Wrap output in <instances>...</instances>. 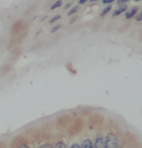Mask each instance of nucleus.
<instances>
[{
    "instance_id": "15",
    "label": "nucleus",
    "mask_w": 142,
    "mask_h": 148,
    "mask_svg": "<svg viewBox=\"0 0 142 148\" xmlns=\"http://www.w3.org/2000/svg\"><path fill=\"white\" fill-rule=\"evenodd\" d=\"M39 148H53L51 145H49V144H43L42 146H40Z\"/></svg>"
},
{
    "instance_id": "17",
    "label": "nucleus",
    "mask_w": 142,
    "mask_h": 148,
    "mask_svg": "<svg viewBox=\"0 0 142 148\" xmlns=\"http://www.w3.org/2000/svg\"><path fill=\"white\" fill-rule=\"evenodd\" d=\"M86 1H88V0H80L79 3H80V4H84V3H86Z\"/></svg>"
},
{
    "instance_id": "21",
    "label": "nucleus",
    "mask_w": 142,
    "mask_h": 148,
    "mask_svg": "<svg viewBox=\"0 0 142 148\" xmlns=\"http://www.w3.org/2000/svg\"><path fill=\"white\" fill-rule=\"evenodd\" d=\"M134 1H140V0H134Z\"/></svg>"
},
{
    "instance_id": "9",
    "label": "nucleus",
    "mask_w": 142,
    "mask_h": 148,
    "mask_svg": "<svg viewBox=\"0 0 142 148\" xmlns=\"http://www.w3.org/2000/svg\"><path fill=\"white\" fill-rule=\"evenodd\" d=\"M56 148H67V145H66L63 141H59L56 145Z\"/></svg>"
},
{
    "instance_id": "20",
    "label": "nucleus",
    "mask_w": 142,
    "mask_h": 148,
    "mask_svg": "<svg viewBox=\"0 0 142 148\" xmlns=\"http://www.w3.org/2000/svg\"><path fill=\"white\" fill-rule=\"evenodd\" d=\"M91 1H97V0H91Z\"/></svg>"
},
{
    "instance_id": "16",
    "label": "nucleus",
    "mask_w": 142,
    "mask_h": 148,
    "mask_svg": "<svg viewBox=\"0 0 142 148\" xmlns=\"http://www.w3.org/2000/svg\"><path fill=\"white\" fill-rule=\"evenodd\" d=\"M71 148H81V146H80L79 144H73L72 146H71Z\"/></svg>"
},
{
    "instance_id": "12",
    "label": "nucleus",
    "mask_w": 142,
    "mask_h": 148,
    "mask_svg": "<svg viewBox=\"0 0 142 148\" xmlns=\"http://www.w3.org/2000/svg\"><path fill=\"white\" fill-rule=\"evenodd\" d=\"M127 1H129V0H117V4L118 5H123V4Z\"/></svg>"
},
{
    "instance_id": "14",
    "label": "nucleus",
    "mask_w": 142,
    "mask_h": 148,
    "mask_svg": "<svg viewBox=\"0 0 142 148\" xmlns=\"http://www.w3.org/2000/svg\"><path fill=\"white\" fill-rule=\"evenodd\" d=\"M114 0H102V3L104 4H108V3H112Z\"/></svg>"
},
{
    "instance_id": "10",
    "label": "nucleus",
    "mask_w": 142,
    "mask_h": 148,
    "mask_svg": "<svg viewBox=\"0 0 142 148\" xmlns=\"http://www.w3.org/2000/svg\"><path fill=\"white\" fill-rule=\"evenodd\" d=\"M61 18V16L60 15H56V16H54V17H52L51 19H50V21H49V23H54V22H56L57 20H59Z\"/></svg>"
},
{
    "instance_id": "4",
    "label": "nucleus",
    "mask_w": 142,
    "mask_h": 148,
    "mask_svg": "<svg viewBox=\"0 0 142 148\" xmlns=\"http://www.w3.org/2000/svg\"><path fill=\"white\" fill-rule=\"evenodd\" d=\"M137 12H138V8H137V7L131 8V9H130V10L126 13V15H125V18H126V19H129V18L133 17V16H134L135 14H137Z\"/></svg>"
},
{
    "instance_id": "11",
    "label": "nucleus",
    "mask_w": 142,
    "mask_h": 148,
    "mask_svg": "<svg viewBox=\"0 0 142 148\" xmlns=\"http://www.w3.org/2000/svg\"><path fill=\"white\" fill-rule=\"evenodd\" d=\"M136 20H137V21H141V20H142V11H140V12H139L138 14H137Z\"/></svg>"
},
{
    "instance_id": "2",
    "label": "nucleus",
    "mask_w": 142,
    "mask_h": 148,
    "mask_svg": "<svg viewBox=\"0 0 142 148\" xmlns=\"http://www.w3.org/2000/svg\"><path fill=\"white\" fill-rule=\"evenodd\" d=\"M93 148H106V146H105V137H104V136L97 137Z\"/></svg>"
},
{
    "instance_id": "8",
    "label": "nucleus",
    "mask_w": 142,
    "mask_h": 148,
    "mask_svg": "<svg viewBox=\"0 0 142 148\" xmlns=\"http://www.w3.org/2000/svg\"><path fill=\"white\" fill-rule=\"evenodd\" d=\"M79 10V6H75L74 8H72L70 11H69V13H68V16H71V15H73V14H75L77 11Z\"/></svg>"
},
{
    "instance_id": "18",
    "label": "nucleus",
    "mask_w": 142,
    "mask_h": 148,
    "mask_svg": "<svg viewBox=\"0 0 142 148\" xmlns=\"http://www.w3.org/2000/svg\"><path fill=\"white\" fill-rule=\"evenodd\" d=\"M70 6H72V5H71V4L69 3V4H67V5H66V6H65V7H64V8H65V9H68L69 7H70Z\"/></svg>"
},
{
    "instance_id": "6",
    "label": "nucleus",
    "mask_w": 142,
    "mask_h": 148,
    "mask_svg": "<svg viewBox=\"0 0 142 148\" xmlns=\"http://www.w3.org/2000/svg\"><path fill=\"white\" fill-rule=\"evenodd\" d=\"M62 5V1L61 0H58V1L56 2V3H54L52 5V7H51V10H55L56 8H59L60 6Z\"/></svg>"
},
{
    "instance_id": "19",
    "label": "nucleus",
    "mask_w": 142,
    "mask_h": 148,
    "mask_svg": "<svg viewBox=\"0 0 142 148\" xmlns=\"http://www.w3.org/2000/svg\"><path fill=\"white\" fill-rule=\"evenodd\" d=\"M19 148H29V147L26 146V145H21V146H20Z\"/></svg>"
},
{
    "instance_id": "7",
    "label": "nucleus",
    "mask_w": 142,
    "mask_h": 148,
    "mask_svg": "<svg viewBox=\"0 0 142 148\" xmlns=\"http://www.w3.org/2000/svg\"><path fill=\"white\" fill-rule=\"evenodd\" d=\"M110 9H111V6L110 5L106 6V7H105L104 10H102V14H100V16H102V17H104L105 14H107V13L109 12V10H110Z\"/></svg>"
},
{
    "instance_id": "5",
    "label": "nucleus",
    "mask_w": 142,
    "mask_h": 148,
    "mask_svg": "<svg viewBox=\"0 0 142 148\" xmlns=\"http://www.w3.org/2000/svg\"><path fill=\"white\" fill-rule=\"evenodd\" d=\"M81 148H93V145L90 139H86L84 142H82Z\"/></svg>"
},
{
    "instance_id": "3",
    "label": "nucleus",
    "mask_w": 142,
    "mask_h": 148,
    "mask_svg": "<svg viewBox=\"0 0 142 148\" xmlns=\"http://www.w3.org/2000/svg\"><path fill=\"white\" fill-rule=\"evenodd\" d=\"M127 10V5H125V4H123V5L119 6L116 10L113 11V13H112V16L113 17H115V16H118L119 14H121V13H123L124 11Z\"/></svg>"
},
{
    "instance_id": "1",
    "label": "nucleus",
    "mask_w": 142,
    "mask_h": 148,
    "mask_svg": "<svg viewBox=\"0 0 142 148\" xmlns=\"http://www.w3.org/2000/svg\"><path fill=\"white\" fill-rule=\"evenodd\" d=\"M105 146L106 148H117L118 141L115 135L113 134H108L105 137Z\"/></svg>"
},
{
    "instance_id": "13",
    "label": "nucleus",
    "mask_w": 142,
    "mask_h": 148,
    "mask_svg": "<svg viewBox=\"0 0 142 148\" xmlns=\"http://www.w3.org/2000/svg\"><path fill=\"white\" fill-rule=\"evenodd\" d=\"M60 25H57V26H55L54 27V28H53L52 29V30H51V32H52V33H54V32H56L57 30H59V29H60Z\"/></svg>"
}]
</instances>
